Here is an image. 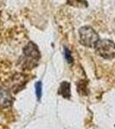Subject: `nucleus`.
Here are the masks:
<instances>
[{"label":"nucleus","mask_w":115,"mask_h":129,"mask_svg":"<svg viewBox=\"0 0 115 129\" xmlns=\"http://www.w3.org/2000/svg\"><path fill=\"white\" fill-rule=\"evenodd\" d=\"M80 41L85 47H95L99 41V35L92 28L89 26L82 27L79 30Z\"/></svg>","instance_id":"nucleus-1"},{"label":"nucleus","mask_w":115,"mask_h":129,"mask_svg":"<svg viewBox=\"0 0 115 129\" xmlns=\"http://www.w3.org/2000/svg\"><path fill=\"white\" fill-rule=\"evenodd\" d=\"M67 2L70 5L76 8H86L88 6L86 0H67Z\"/></svg>","instance_id":"nucleus-6"},{"label":"nucleus","mask_w":115,"mask_h":129,"mask_svg":"<svg viewBox=\"0 0 115 129\" xmlns=\"http://www.w3.org/2000/svg\"><path fill=\"white\" fill-rule=\"evenodd\" d=\"M59 94H61L64 98L70 97V84L68 82H63L59 88Z\"/></svg>","instance_id":"nucleus-5"},{"label":"nucleus","mask_w":115,"mask_h":129,"mask_svg":"<svg viewBox=\"0 0 115 129\" xmlns=\"http://www.w3.org/2000/svg\"><path fill=\"white\" fill-rule=\"evenodd\" d=\"M64 57H65L66 60L68 61V63H71L72 62V56H71V53L68 48H64Z\"/></svg>","instance_id":"nucleus-8"},{"label":"nucleus","mask_w":115,"mask_h":129,"mask_svg":"<svg viewBox=\"0 0 115 129\" xmlns=\"http://www.w3.org/2000/svg\"><path fill=\"white\" fill-rule=\"evenodd\" d=\"M13 97L6 89H0V108L6 109L12 104Z\"/></svg>","instance_id":"nucleus-4"},{"label":"nucleus","mask_w":115,"mask_h":129,"mask_svg":"<svg viewBox=\"0 0 115 129\" xmlns=\"http://www.w3.org/2000/svg\"><path fill=\"white\" fill-rule=\"evenodd\" d=\"M23 54L26 57L28 64L37 62L41 58V53L37 46L32 41H29L26 47L23 48Z\"/></svg>","instance_id":"nucleus-3"},{"label":"nucleus","mask_w":115,"mask_h":129,"mask_svg":"<svg viewBox=\"0 0 115 129\" xmlns=\"http://www.w3.org/2000/svg\"><path fill=\"white\" fill-rule=\"evenodd\" d=\"M35 87V94H36V96L38 100L41 98V95H42V84H41V81L37 82L34 85Z\"/></svg>","instance_id":"nucleus-7"},{"label":"nucleus","mask_w":115,"mask_h":129,"mask_svg":"<svg viewBox=\"0 0 115 129\" xmlns=\"http://www.w3.org/2000/svg\"><path fill=\"white\" fill-rule=\"evenodd\" d=\"M95 47L98 54L104 59H111L115 57V44L112 41L109 40L99 41Z\"/></svg>","instance_id":"nucleus-2"}]
</instances>
